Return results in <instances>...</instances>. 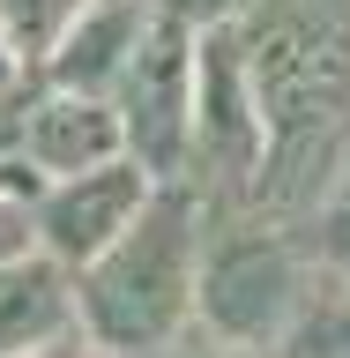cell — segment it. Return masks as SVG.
<instances>
[{"instance_id": "1", "label": "cell", "mask_w": 350, "mask_h": 358, "mask_svg": "<svg viewBox=\"0 0 350 358\" xmlns=\"http://www.w3.org/2000/svg\"><path fill=\"white\" fill-rule=\"evenodd\" d=\"M239 45L268 112L261 209L306 217L350 157V0H254Z\"/></svg>"}, {"instance_id": "2", "label": "cell", "mask_w": 350, "mask_h": 358, "mask_svg": "<svg viewBox=\"0 0 350 358\" xmlns=\"http://www.w3.org/2000/svg\"><path fill=\"white\" fill-rule=\"evenodd\" d=\"M201 201L194 179H156L150 209L97 254L75 268L82 284V329L89 351H187L194 343V299H201Z\"/></svg>"}, {"instance_id": "3", "label": "cell", "mask_w": 350, "mask_h": 358, "mask_svg": "<svg viewBox=\"0 0 350 358\" xmlns=\"http://www.w3.org/2000/svg\"><path fill=\"white\" fill-rule=\"evenodd\" d=\"M313 284L298 224L261 201H209L201 224V299L194 343L209 351H284V329Z\"/></svg>"}, {"instance_id": "4", "label": "cell", "mask_w": 350, "mask_h": 358, "mask_svg": "<svg viewBox=\"0 0 350 358\" xmlns=\"http://www.w3.org/2000/svg\"><path fill=\"white\" fill-rule=\"evenodd\" d=\"M268 172V112L246 67L239 22L201 30V90H194V164L187 179L201 187V201H261Z\"/></svg>"}, {"instance_id": "5", "label": "cell", "mask_w": 350, "mask_h": 358, "mask_svg": "<svg viewBox=\"0 0 350 358\" xmlns=\"http://www.w3.org/2000/svg\"><path fill=\"white\" fill-rule=\"evenodd\" d=\"M194 90H201V30L156 8V22L142 30L127 75L112 90L127 157H142L156 179H187L194 164Z\"/></svg>"}, {"instance_id": "6", "label": "cell", "mask_w": 350, "mask_h": 358, "mask_svg": "<svg viewBox=\"0 0 350 358\" xmlns=\"http://www.w3.org/2000/svg\"><path fill=\"white\" fill-rule=\"evenodd\" d=\"M150 194H156V172L142 164V157H105V164H89V172L45 179V194L30 201L38 246L60 254L67 268H82L150 209Z\"/></svg>"}, {"instance_id": "7", "label": "cell", "mask_w": 350, "mask_h": 358, "mask_svg": "<svg viewBox=\"0 0 350 358\" xmlns=\"http://www.w3.org/2000/svg\"><path fill=\"white\" fill-rule=\"evenodd\" d=\"M15 157L38 179H67L89 172L105 157H127V127H119V105L97 97V90H67V83H30L15 105Z\"/></svg>"}, {"instance_id": "8", "label": "cell", "mask_w": 350, "mask_h": 358, "mask_svg": "<svg viewBox=\"0 0 350 358\" xmlns=\"http://www.w3.org/2000/svg\"><path fill=\"white\" fill-rule=\"evenodd\" d=\"M30 351H89L82 284L45 246H22L0 262V358H30Z\"/></svg>"}, {"instance_id": "9", "label": "cell", "mask_w": 350, "mask_h": 358, "mask_svg": "<svg viewBox=\"0 0 350 358\" xmlns=\"http://www.w3.org/2000/svg\"><path fill=\"white\" fill-rule=\"evenodd\" d=\"M150 22H156V0H82V15L60 30V45L45 52L38 75H45V83H67V90L112 97Z\"/></svg>"}, {"instance_id": "10", "label": "cell", "mask_w": 350, "mask_h": 358, "mask_svg": "<svg viewBox=\"0 0 350 358\" xmlns=\"http://www.w3.org/2000/svg\"><path fill=\"white\" fill-rule=\"evenodd\" d=\"M284 351L291 358H350V276L313 268L306 299H298V313L284 329Z\"/></svg>"}, {"instance_id": "11", "label": "cell", "mask_w": 350, "mask_h": 358, "mask_svg": "<svg viewBox=\"0 0 350 358\" xmlns=\"http://www.w3.org/2000/svg\"><path fill=\"white\" fill-rule=\"evenodd\" d=\"M291 224H298V239H306L313 268L350 276V157H343V172H335L328 187L306 201V217H291Z\"/></svg>"}, {"instance_id": "12", "label": "cell", "mask_w": 350, "mask_h": 358, "mask_svg": "<svg viewBox=\"0 0 350 358\" xmlns=\"http://www.w3.org/2000/svg\"><path fill=\"white\" fill-rule=\"evenodd\" d=\"M0 15H8L15 45L30 52V67H45V52L60 45V30L82 15V0H0Z\"/></svg>"}, {"instance_id": "13", "label": "cell", "mask_w": 350, "mask_h": 358, "mask_svg": "<svg viewBox=\"0 0 350 358\" xmlns=\"http://www.w3.org/2000/svg\"><path fill=\"white\" fill-rule=\"evenodd\" d=\"M164 15H179V22H194V30H217V22H239L254 0H156Z\"/></svg>"}, {"instance_id": "14", "label": "cell", "mask_w": 350, "mask_h": 358, "mask_svg": "<svg viewBox=\"0 0 350 358\" xmlns=\"http://www.w3.org/2000/svg\"><path fill=\"white\" fill-rule=\"evenodd\" d=\"M22 246H38V224H30V201L0 187V262H8V254H22Z\"/></svg>"}, {"instance_id": "15", "label": "cell", "mask_w": 350, "mask_h": 358, "mask_svg": "<svg viewBox=\"0 0 350 358\" xmlns=\"http://www.w3.org/2000/svg\"><path fill=\"white\" fill-rule=\"evenodd\" d=\"M30 83H38V67H30V52L15 45V30H8V15H0V97H22Z\"/></svg>"}, {"instance_id": "16", "label": "cell", "mask_w": 350, "mask_h": 358, "mask_svg": "<svg viewBox=\"0 0 350 358\" xmlns=\"http://www.w3.org/2000/svg\"><path fill=\"white\" fill-rule=\"evenodd\" d=\"M15 105L22 97H0V157H15Z\"/></svg>"}]
</instances>
